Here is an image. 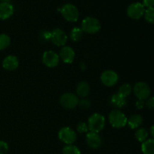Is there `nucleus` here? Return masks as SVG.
Returning <instances> with one entry per match:
<instances>
[{"label": "nucleus", "instance_id": "1", "mask_svg": "<svg viewBox=\"0 0 154 154\" xmlns=\"http://www.w3.org/2000/svg\"><path fill=\"white\" fill-rule=\"evenodd\" d=\"M105 125V119L102 114L96 113L92 114L89 117L87 126H88V130H90V132L99 133L104 129Z\"/></svg>", "mask_w": 154, "mask_h": 154}, {"label": "nucleus", "instance_id": "2", "mask_svg": "<svg viewBox=\"0 0 154 154\" xmlns=\"http://www.w3.org/2000/svg\"><path fill=\"white\" fill-rule=\"evenodd\" d=\"M109 123L114 128L120 129L127 124V117L119 110L115 109L111 111L108 116Z\"/></svg>", "mask_w": 154, "mask_h": 154}, {"label": "nucleus", "instance_id": "3", "mask_svg": "<svg viewBox=\"0 0 154 154\" xmlns=\"http://www.w3.org/2000/svg\"><path fill=\"white\" fill-rule=\"evenodd\" d=\"M100 22L93 17H87L84 18L81 23V29L88 34H95L100 30Z\"/></svg>", "mask_w": 154, "mask_h": 154}, {"label": "nucleus", "instance_id": "4", "mask_svg": "<svg viewBox=\"0 0 154 154\" xmlns=\"http://www.w3.org/2000/svg\"><path fill=\"white\" fill-rule=\"evenodd\" d=\"M59 11H60L63 17L69 22H75L79 17V12L78 8L73 4L68 3L64 5L61 8L59 9Z\"/></svg>", "mask_w": 154, "mask_h": 154}, {"label": "nucleus", "instance_id": "5", "mask_svg": "<svg viewBox=\"0 0 154 154\" xmlns=\"http://www.w3.org/2000/svg\"><path fill=\"white\" fill-rule=\"evenodd\" d=\"M78 102H79V99L78 96L72 93H64L62 95L60 99L61 106L66 109L75 108L78 105Z\"/></svg>", "mask_w": 154, "mask_h": 154}, {"label": "nucleus", "instance_id": "6", "mask_svg": "<svg viewBox=\"0 0 154 154\" xmlns=\"http://www.w3.org/2000/svg\"><path fill=\"white\" fill-rule=\"evenodd\" d=\"M134 93L135 96L138 99V100H146L150 96V87L148 84L144 82H138L134 86L133 88Z\"/></svg>", "mask_w": 154, "mask_h": 154}, {"label": "nucleus", "instance_id": "7", "mask_svg": "<svg viewBox=\"0 0 154 154\" xmlns=\"http://www.w3.org/2000/svg\"><path fill=\"white\" fill-rule=\"evenodd\" d=\"M58 135L60 141H63L67 145L73 144L77 139L76 132L69 127L62 128L59 132Z\"/></svg>", "mask_w": 154, "mask_h": 154}, {"label": "nucleus", "instance_id": "8", "mask_svg": "<svg viewBox=\"0 0 154 154\" xmlns=\"http://www.w3.org/2000/svg\"><path fill=\"white\" fill-rule=\"evenodd\" d=\"M145 8L141 2H134L127 8V15L134 20H138L144 15Z\"/></svg>", "mask_w": 154, "mask_h": 154}, {"label": "nucleus", "instance_id": "9", "mask_svg": "<svg viewBox=\"0 0 154 154\" xmlns=\"http://www.w3.org/2000/svg\"><path fill=\"white\" fill-rule=\"evenodd\" d=\"M42 62L48 67L54 68L60 63V57L54 51H45L42 57Z\"/></svg>", "mask_w": 154, "mask_h": 154}, {"label": "nucleus", "instance_id": "10", "mask_svg": "<svg viewBox=\"0 0 154 154\" xmlns=\"http://www.w3.org/2000/svg\"><path fill=\"white\" fill-rule=\"evenodd\" d=\"M118 75L113 70H106L101 75V81L106 87H112L117 83Z\"/></svg>", "mask_w": 154, "mask_h": 154}, {"label": "nucleus", "instance_id": "11", "mask_svg": "<svg viewBox=\"0 0 154 154\" xmlns=\"http://www.w3.org/2000/svg\"><path fill=\"white\" fill-rule=\"evenodd\" d=\"M51 42L58 47L64 46L68 40V37L66 33L60 29H56L51 34Z\"/></svg>", "mask_w": 154, "mask_h": 154}, {"label": "nucleus", "instance_id": "12", "mask_svg": "<svg viewBox=\"0 0 154 154\" xmlns=\"http://www.w3.org/2000/svg\"><path fill=\"white\" fill-rule=\"evenodd\" d=\"M59 57L65 63H68V64L72 63L74 61V60H75V51L71 47H63L61 49V51H60Z\"/></svg>", "mask_w": 154, "mask_h": 154}, {"label": "nucleus", "instance_id": "13", "mask_svg": "<svg viewBox=\"0 0 154 154\" xmlns=\"http://www.w3.org/2000/svg\"><path fill=\"white\" fill-rule=\"evenodd\" d=\"M87 144L90 148L98 149L102 144V138L100 135L96 132H90L87 134Z\"/></svg>", "mask_w": 154, "mask_h": 154}, {"label": "nucleus", "instance_id": "14", "mask_svg": "<svg viewBox=\"0 0 154 154\" xmlns=\"http://www.w3.org/2000/svg\"><path fill=\"white\" fill-rule=\"evenodd\" d=\"M14 7L10 2L0 3V19L7 20L13 15Z\"/></svg>", "mask_w": 154, "mask_h": 154}, {"label": "nucleus", "instance_id": "15", "mask_svg": "<svg viewBox=\"0 0 154 154\" xmlns=\"http://www.w3.org/2000/svg\"><path fill=\"white\" fill-rule=\"evenodd\" d=\"M18 66H19V62L15 56H8L2 62L3 68L7 71L16 70Z\"/></svg>", "mask_w": 154, "mask_h": 154}, {"label": "nucleus", "instance_id": "16", "mask_svg": "<svg viewBox=\"0 0 154 154\" xmlns=\"http://www.w3.org/2000/svg\"><path fill=\"white\" fill-rule=\"evenodd\" d=\"M90 91V85L86 81H81L77 86L76 92L77 95L81 98H85L87 97L89 95Z\"/></svg>", "mask_w": 154, "mask_h": 154}, {"label": "nucleus", "instance_id": "17", "mask_svg": "<svg viewBox=\"0 0 154 154\" xmlns=\"http://www.w3.org/2000/svg\"><path fill=\"white\" fill-rule=\"evenodd\" d=\"M143 123V117L139 114L132 115L129 119H127V123L132 129H137Z\"/></svg>", "mask_w": 154, "mask_h": 154}, {"label": "nucleus", "instance_id": "18", "mask_svg": "<svg viewBox=\"0 0 154 154\" xmlns=\"http://www.w3.org/2000/svg\"><path fill=\"white\" fill-rule=\"evenodd\" d=\"M111 103L115 108H121L126 105V99L122 97L118 93H116L111 96Z\"/></svg>", "mask_w": 154, "mask_h": 154}, {"label": "nucleus", "instance_id": "19", "mask_svg": "<svg viewBox=\"0 0 154 154\" xmlns=\"http://www.w3.org/2000/svg\"><path fill=\"white\" fill-rule=\"evenodd\" d=\"M141 151L144 154H154V141L153 138L147 139L142 142Z\"/></svg>", "mask_w": 154, "mask_h": 154}, {"label": "nucleus", "instance_id": "20", "mask_svg": "<svg viewBox=\"0 0 154 154\" xmlns=\"http://www.w3.org/2000/svg\"><path fill=\"white\" fill-rule=\"evenodd\" d=\"M83 37V31L79 27H75L70 32V38L72 41L77 42H79Z\"/></svg>", "mask_w": 154, "mask_h": 154}, {"label": "nucleus", "instance_id": "21", "mask_svg": "<svg viewBox=\"0 0 154 154\" xmlns=\"http://www.w3.org/2000/svg\"><path fill=\"white\" fill-rule=\"evenodd\" d=\"M135 138L138 140L139 142H144V141H146L148 137V132L144 128H141V129H138L135 132Z\"/></svg>", "mask_w": 154, "mask_h": 154}, {"label": "nucleus", "instance_id": "22", "mask_svg": "<svg viewBox=\"0 0 154 154\" xmlns=\"http://www.w3.org/2000/svg\"><path fill=\"white\" fill-rule=\"evenodd\" d=\"M132 90V87H131L129 84H124L120 87L119 92L117 93H118L119 95H120L122 97L126 99V97H127L128 96H129V94L131 93Z\"/></svg>", "mask_w": 154, "mask_h": 154}, {"label": "nucleus", "instance_id": "23", "mask_svg": "<svg viewBox=\"0 0 154 154\" xmlns=\"http://www.w3.org/2000/svg\"><path fill=\"white\" fill-rule=\"evenodd\" d=\"M11 44V38L8 35L0 34V51L6 49Z\"/></svg>", "mask_w": 154, "mask_h": 154}, {"label": "nucleus", "instance_id": "24", "mask_svg": "<svg viewBox=\"0 0 154 154\" xmlns=\"http://www.w3.org/2000/svg\"><path fill=\"white\" fill-rule=\"evenodd\" d=\"M63 154H81V151L76 146L69 144L63 147Z\"/></svg>", "mask_w": 154, "mask_h": 154}, {"label": "nucleus", "instance_id": "25", "mask_svg": "<svg viewBox=\"0 0 154 154\" xmlns=\"http://www.w3.org/2000/svg\"><path fill=\"white\" fill-rule=\"evenodd\" d=\"M144 17L145 20L150 23L153 24L154 23V8H148L144 11Z\"/></svg>", "mask_w": 154, "mask_h": 154}, {"label": "nucleus", "instance_id": "26", "mask_svg": "<svg viewBox=\"0 0 154 154\" xmlns=\"http://www.w3.org/2000/svg\"><path fill=\"white\" fill-rule=\"evenodd\" d=\"M76 129L77 132H78L79 133H86V132H88V126L86 123L81 122L77 125Z\"/></svg>", "mask_w": 154, "mask_h": 154}, {"label": "nucleus", "instance_id": "27", "mask_svg": "<svg viewBox=\"0 0 154 154\" xmlns=\"http://www.w3.org/2000/svg\"><path fill=\"white\" fill-rule=\"evenodd\" d=\"M78 105H79V107L81 108V109L87 110L89 109L90 107V102L88 100V99H82L81 100H79Z\"/></svg>", "mask_w": 154, "mask_h": 154}, {"label": "nucleus", "instance_id": "28", "mask_svg": "<svg viewBox=\"0 0 154 154\" xmlns=\"http://www.w3.org/2000/svg\"><path fill=\"white\" fill-rule=\"evenodd\" d=\"M8 151V145L5 141H0V154H7Z\"/></svg>", "mask_w": 154, "mask_h": 154}, {"label": "nucleus", "instance_id": "29", "mask_svg": "<svg viewBox=\"0 0 154 154\" xmlns=\"http://www.w3.org/2000/svg\"><path fill=\"white\" fill-rule=\"evenodd\" d=\"M143 5L144 8H153L154 5V0H143Z\"/></svg>", "mask_w": 154, "mask_h": 154}, {"label": "nucleus", "instance_id": "30", "mask_svg": "<svg viewBox=\"0 0 154 154\" xmlns=\"http://www.w3.org/2000/svg\"><path fill=\"white\" fill-rule=\"evenodd\" d=\"M145 105L147 107H148L149 108H150V109L153 108V107H154V99H153V97L148 98L147 101L146 102Z\"/></svg>", "mask_w": 154, "mask_h": 154}, {"label": "nucleus", "instance_id": "31", "mask_svg": "<svg viewBox=\"0 0 154 154\" xmlns=\"http://www.w3.org/2000/svg\"><path fill=\"white\" fill-rule=\"evenodd\" d=\"M144 105H145V103L142 100H138L136 102V103H135V106H136V108L138 109H143Z\"/></svg>", "mask_w": 154, "mask_h": 154}, {"label": "nucleus", "instance_id": "32", "mask_svg": "<svg viewBox=\"0 0 154 154\" xmlns=\"http://www.w3.org/2000/svg\"><path fill=\"white\" fill-rule=\"evenodd\" d=\"M153 128H154L153 126H152L151 128H150V135H151L152 138H153V135H154V134H153Z\"/></svg>", "mask_w": 154, "mask_h": 154}, {"label": "nucleus", "instance_id": "33", "mask_svg": "<svg viewBox=\"0 0 154 154\" xmlns=\"http://www.w3.org/2000/svg\"><path fill=\"white\" fill-rule=\"evenodd\" d=\"M11 0H0V2H10Z\"/></svg>", "mask_w": 154, "mask_h": 154}]
</instances>
